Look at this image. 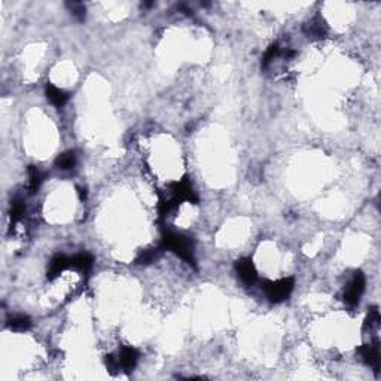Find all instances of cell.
Returning <instances> with one entry per match:
<instances>
[{"mask_svg":"<svg viewBox=\"0 0 381 381\" xmlns=\"http://www.w3.org/2000/svg\"><path fill=\"white\" fill-rule=\"evenodd\" d=\"M161 247L172 250L176 253L179 258H182L185 262L195 266V256H194V243L189 237H185L182 234H176L172 231H167L162 235Z\"/></svg>","mask_w":381,"mask_h":381,"instance_id":"6da1fadb","label":"cell"},{"mask_svg":"<svg viewBox=\"0 0 381 381\" xmlns=\"http://www.w3.org/2000/svg\"><path fill=\"white\" fill-rule=\"evenodd\" d=\"M295 282L292 277L280 279L276 282H266L264 286L265 295L271 302H282L292 293Z\"/></svg>","mask_w":381,"mask_h":381,"instance_id":"7a4b0ae2","label":"cell"},{"mask_svg":"<svg viewBox=\"0 0 381 381\" xmlns=\"http://www.w3.org/2000/svg\"><path fill=\"white\" fill-rule=\"evenodd\" d=\"M365 276L357 271L354 273L352 277V280L349 282V285L346 286L344 289V301L349 304V305H356L362 296V293L365 291Z\"/></svg>","mask_w":381,"mask_h":381,"instance_id":"3957f363","label":"cell"},{"mask_svg":"<svg viewBox=\"0 0 381 381\" xmlns=\"http://www.w3.org/2000/svg\"><path fill=\"white\" fill-rule=\"evenodd\" d=\"M357 354L362 357V360L371 366L374 369L375 374H378V369H380V347H378V341H374V343H369V344H365L362 347L357 349Z\"/></svg>","mask_w":381,"mask_h":381,"instance_id":"277c9868","label":"cell"},{"mask_svg":"<svg viewBox=\"0 0 381 381\" xmlns=\"http://www.w3.org/2000/svg\"><path fill=\"white\" fill-rule=\"evenodd\" d=\"M235 271L238 274V277L241 279V282L247 286H252L256 282L258 273L256 268L252 262V259L249 258H241L235 262Z\"/></svg>","mask_w":381,"mask_h":381,"instance_id":"5b68a950","label":"cell"},{"mask_svg":"<svg viewBox=\"0 0 381 381\" xmlns=\"http://www.w3.org/2000/svg\"><path fill=\"white\" fill-rule=\"evenodd\" d=\"M118 360H119V366L124 371H131L139 360V353L133 347H122L119 352Z\"/></svg>","mask_w":381,"mask_h":381,"instance_id":"8992f818","label":"cell"},{"mask_svg":"<svg viewBox=\"0 0 381 381\" xmlns=\"http://www.w3.org/2000/svg\"><path fill=\"white\" fill-rule=\"evenodd\" d=\"M70 266V258L64 256V255H56L51 262H49V266H48V279L49 280H54L56 277H59L60 274Z\"/></svg>","mask_w":381,"mask_h":381,"instance_id":"52a82bcc","label":"cell"},{"mask_svg":"<svg viewBox=\"0 0 381 381\" xmlns=\"http://www.w3.org/2000/svg\"><path fill=\"white\" fill-rule=\"evenodd\" d=\"M45 94H46L48 100H49L54 106H57V107L64 106V104L67 103V100H69L67 92L63 91V89L57 88V87L52 85V84H48V85L45 87Z\"/></svg>","mask_w":381,"mask_h":381,"instance_id":"ba28073f","label":"cell"},{"mask_svg":"<svg viewBox=\"0 0 381 381\" xmlns=\"http://www.w3.org/2000/svg\"><path fill=\"white\" fill-rule=\"evenodd\" d=\"M8 326H9L12 331H17V332H24V331L30 329V326H31V320H30V317L24 316V314H18V316H14V317H11V319H9Z\"/></svg>","mask_w":381,"mask_h":381,"instance_id":"9c48e42d","label":"cell"},{"mask_svg":"<svg viewBox=\"0 0 381 381\" xmlns=\"http://www.w3.org/2000/svg\"><path fill=\"white\" fill-rule=\"evenodd\" d=\"M92 262H94V259L89 253H79V255L70 258V266L79 268L82 271H88L92 266Z\"/></svg>","mask_w":381,"mask_h":381,"instance_id":"30bf717a","label":"cell"},{"mask_svg":"<svg viewBox=\"0 0 381 381\" xmlns=\"http://www.w3.org/2000/svg\"><path fill=\"white\" fill-rule=\"evenodd\" d=\"M56 164L59 166V169H61V170H70V169H73L75 164H76V155H75V152L69 150V152H64V153L59 155V158L56 159Z\"/></svg>","mask_w":381,"mask_h":381,"instance_id":"8fae6325","label":"cell"},{"mask_svg":"<svg viewBox=\"0 0 381 381\" xmlns=\"http://www.w3.org/2000/svg\"><path fill=\"white\" fill-rule=\"evenodd\" d=\"M40 183H42V173L39 172V169H37V167H34V166H30V167H29V189H30V192H31V194H33V192H36V191L39 189Z\"/></svg>","mask_w":381,"mask_h":381,"instance_id":"7c38bea8","label":"cell"},{"mask_svg":"<svg viewBox=\"0 0 381 381\" xmlns=\"http://www.w3.org/2000/svg\"><path fill=\"white\" fill-rule=\"evenodd\" d=\"M24 210H26V205H24L23 198H14L12 200V204H11V219H12L14 224L18 222L23 217Z\"/></svg>","mask_w":381,"mask_h":381,"instance_id":"4fadbf2b","label":"cell"},{"mask_svg":"<svg viewBox=\"0 0 381 381\" xmlns=\"http://www.w3.org/2000/svg\"><path fill=\"white\" fill-rule=\"evenodd\" d=\"M380 311H378V308L377 307H372L369 311H368V314H366V319H365V324H363V328L365 329H374V328H378V324H380Z\"/></svg>","mask_w":381,"mask_h":381,"instance_id":"5bb4252c","label":"cell"},{"mask_svg":"<svg viewBox=\"0 0 381 381\" xmlns=\"http://www.w3.org/2000/svg\"><path fill=\"white\" fill-rule=\"evenodd\" d=\"M307 34L311 37H323L324 36V26L322 24L320 20H313L308 26H307Z\"/></svg>","mask_w":381,"mask_h":381,"instance_id":"9a60e30c","label":"cell"},{"mask_svg":"<svg viewBox=\"0 0 381 381\" xmlns=\"http://www.w3.org/2000/svg\"><path fill=\"white\" fill-rule=\"evenodd\" d=\"M155 258H156V250L147 249V250H143V252L139 255V258L136 259V262H137V264H149V262H152Z\"/></svg>","mask_w":381,"mask_h":381,"instance_id":"2e32d148","label":"cell"},{"mask_svg":"<svg viewBox=\"0 0 381 381\" xmlns=\"http://www.w3.org/2000/svg\"><path fill=\"white\" fill-rule=\"evenodd\" d=\"M279 54V46L277 45H271L269 48H268V51L265 52V56H264V59H262V67H266L273 60H274V57Z\"/></svg>","mask_w":381,"mask_h":381,"instance_id":"e0dca14e","label":"cell"},{"mask_svg":"<svg viewBox=\"0 0 381 381\" xmlns=\"http://www.w3.org/2000/svg\"><path fill=\"white\" fill-rule=\"evenodd\" d=\"M70 9H72L73 15H76L79 20L85 18V6L82 3H70Z\"/></svg>","mask_w":381,"mask_h":381,"instance_id":"ac0fdd59","label":"cell"}]
</instances>
